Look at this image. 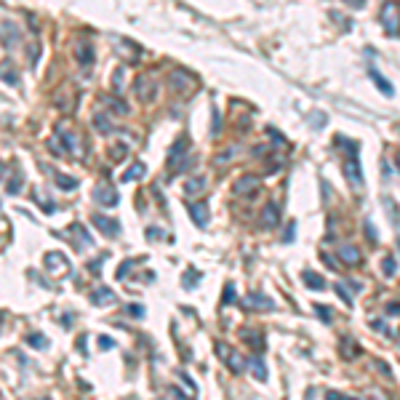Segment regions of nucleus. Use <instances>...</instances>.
<instances>
[{
    "label": "nucleus",
    "mask_w": 400,
    "mask_h": 400,
    "mask_svg": "<svg viewBox=\"0 0 400 400\" xmlns=\"http://www.w3.org/2000/svg\"><path fill=\"white\" fill-rule=\"evenodd\" d=\"M238 155V147H229L227 152H221V155H216V166H221V163H229L232 157Z\"/></svg>",
    "instance_id": "38"
},
{
    "label": "nucleus",
    "mask_w": 400,
    "mask_h": 400,
    "mask_svg": "<svg viewBox=\"0 0 400 400\" xmlns=\"http://www.w3.org/2000/svg\"><path fill=\"white\" fill-rule=\"evenodd\" d=\"M368 77H371L373 83H376V86H379V91H382L384 96H395V88H392V83L387 80V77H384V75H382V72H379L376 67H368Z\"/></svg>",
    "instance_id": "16"
},
{
    "label": "nucleus",
    "mask_w": 400,
    "mask_h": 400,
    "mask_svg": "<svg viewBox=\"0 0 400 400\" xmlns=\"http://www.w3.org/2000/svg\"><path fill=\"white\" fill-rule=\"evenodd\" d=\"M43 264H45V270H48L51 275H62V272H67L70 270V261L64 259V254H45V259H43Z\"/></svg>",
    "instance_id": "8"
},
{
    "label": "nucleus",
    "mask_w": 400,
    "mask_h": 400,
    "mask_svg": "<svg viewBox=\"0 0 400 400\" xmlns=\"http://www.w3.org/2000/svg\"><path fill=\"white\" fill-rule=\"evenodd\" d=\"M200 278H203V275H200L198 270H192V267H189V270L184 272V278H182V286H184L187 291H192V288L198 286V280H200Z\"/></svg>",
    "instance_id": "30"
},
{
    "label": "nucleus",
    "mask_w": 400,
    "mask_h": 400,
    "mask_svg": "<svg viewBox=\"0 0 400 400\" xmlns=\"http://www.w3.org/2000/svg\"><path fill=\"white\" fill-rule=\"evenodd\" d=\"M144 174H147V166H144V163H139V160H136L134 166H131V168H128L126 174H123V182H136V179H142Z\"/></svg>",
    "instance_id": "27"
},
{
    "label": "nucleus",
    "mask_w": 400,
    "mask_h": 400,
    "mask_svg": "<svg viewBox=\"0 0 400 400\" xmlns=\"http://www.w3.org/2000/svg\"><path fill=\"white\" fill-rule=\"evenodd\" d=\"M221 301H224V304H235V283H227V286H224Z\"/></svg>",
    "instance_id": "37"
},
{
    "label": "nucleus",
    "mask_w": 400,
    "mask_h": 400,
    "mask_svg": "<svg viewBox=\"0 0 400 400\" xmlns=\"http://www.w3.org/2000/svg\"><path fill=\"white\" fill-rule=\"evenodd\" d=\"M70 232L72 235H77V240L72 246H75V251H83V248H88V246H94V238L88 235V229L80 224V221H75V224L70 227Z\"/></svg>",
    "instance_id": "12"
},
{
    "label": "nucleus",
    "mask_w": 400,
    "mask_h": 400,
    "mask_svg": "<svg viewBox=\"0 0 400 400\" xmlns=\"http://www.w3.org/2000/svg\"><path fill=\"white\" fill-rule=\"evenodd\" d=\"M27 344L35 347V350H45V347H48V339H45L43 333H30V336H27Z\"/></svg>",
    "instance_id": "32"
},
{
    "label": "nucleus",
    "mask_w": 400,
    "mask_h": 400,
    "mask_svg": "<svg viewBox=\"0 0 400 400\" xmlns=\"http://www.w3.org/2000/svg\"><path fill=\"white\" fill-rule=\"evenodd\" d=\"M333 291H336L339 296H342V301H344L347 307H352V296H350V291H347V288H344L342 283H336V286H333Z\"/></svg>",
    "instance_id": "40"
},
{
    "label": "nucleus",
    "mask_w": 400,
    "mask_h": 400,
    "mask_svg": "<svg viewBox=\"0 0 400 400\" xmlns=\"http://www.w3.org/2000/svg\"><path fill=\"white\" fill-rule=\"evenodd\" d=\"M147 238H149V240H160L163 232H160L157 227H147Z\"/></svg>",
    "instance_id": "47"
},
{
    "label": "nucleus",
    "mask_w": 400,
    "mask_h": 400,
    "mask_svg": "<svg viewBox=\"0 0 400 400\" xmlns=\"http://www.w3.org/2000/svg\"><path fill=\"white\" fill-rule=\"evenodd\" d=\"M339 352H342L344 360H352V358L360 355V347L352 342V339H342V347H339Z\"/></svg>",
    "instance_id": "26"
},
{
    "label": "nucleus",
    "mask_w": 400,
    "mask_h": 400,
    "mask_svg": "<svg viewBox=\"0 0 400 400\" xmlns=\"http://www.w3.org/2000/svg\"><path fill=\"white\" fill-rule=\"evenodd\" d=\"M208 187L206 176H189V179L184 182V195H189V198H195V195H203V189Z\"/></svg>",
    "instance_id": "18"
},
{
    "label": "nucleus",
    "mask_w": 400,
    "mask_h": 400,
    "mask_svg": "<svg viewBox=\"0 0 400 400\" xmlns=\"http://www.w3.org/2000/svg\"><path fill=\"white\" fill-rule=\"evenodd\" d=\"M22 184H24V176H22V174H14L8 182H5V192H8V195H19Z\"/></svg>",
    "instance_id": "31"
},
{
    "label": "nucleus",
    "mask_w": 400,
    "mask_h": 400,
    "mask_svg": "<svg viewBox=\"0 0 400 400\" xmlns=\"http://www.w3.org/2000/svg\"><path fill=\"white\" fill-rule=\"evenodd\" d=\"M387 315H400V301H392V304H387Z\"/></svg>",
    "instance_id": "49"
},
{
    "label": "nucleus",
    "mask_w": 400,
    "mask_h": 400,
    "mask_svg": "<svg viewBox=\"0 0 400 400\" xmlns=\"http://www.w3.org/2000/svg\"><path fill=\"white\" fill-rule=\"evenodd\" d=\"M261 224H264L267 229H272V227L280 224V206L275 200H270L264 206V211H261Z\"/></svg>",
    "instance_id": "11"
},
{
    "label": "nucleus",
    "mask_w": 400,
    "mask_h": 400,
    "mask_svg": "<svg viewBox=\"0 0 400 400\" xmlns=\"http://www.w3.org/2000/svg\"><path fill=\"white\" fill-rule=\"evenodd\" d=\"M243 307H246V310H261V312H267V310H272L275 304H272L270 296H264V293L254 291V293H248V296H246Z\"/></svg>",
    "instance_id": "9"
},
{
    "label": "nucleus",
    "mask_w": 400,
    "mask_h": 400,
    "mask_svg": "<svg viewBox=\"0 0 400 400\" xmlns=\"http://www.w3.org/2000/svg\"><path fill=\"white\" fill-rule=\"evenodd\" d=\"M187 211H189V216H192V221L198 227L208 224V206L206 203H187Z\"/></svg>",
    "instance_id": "15"
},
{
    "label": "nucleus",
    "mask_w": 400,
    "mask_h": 400,
    "mask_svg": "<svg viewBox=\"0 0 400 400\" xmlns=\"http://www.w3.org/2000/svg\"><path fill=\"white\" fill-rule=\"evenodd\" d=\"M382 272L387 275V278H392V275L398 272V264H395V256H390V254H387V256L382 259Z\"/></svg>",
    "instance_id": "33"
},
{
    "label": "nucleus",
    "mask_w": 400,
    "mask_h": 400,
    "mask_svg": "<svg viewBox=\"0 0 400 400\" xmlns=\"http://www.w3.org/2000/svg\"><path fill=\"white\" fill-rule=\"evenodd\" d=\"M291 240H293V224L286 229V238H283V243H291Z\"/></svg>",
    "instance_id": "53"
},
{
    "label": "nucleus",
    "mask_w": 400,
    "mask_h": 400,
    "mask_svg": "<svg viewBox=\"0 0 400 400\" xmlns=\"http://www.w3.org/2000/svg\"><path fill=\"white\" fill-rule=\"evenodd\" d=\"M315 312L320 315V320H323V323H331V318H333V315H331V310H328V307L318 304V307H315Z\"/></svg>",
    "instance_id": "42"
},
{
    "label": "nucleus",
    "mask_w": 400,
    "mask_h": 400,
    "mask_svg": "<svg viewBox=\"0 0 400 400\" xmlns=\"http://www.w3.org/2000/svg\"><path fill=\"white\" fill-rule=\"evenodd\" d=\"M382 203H384L387 214H390L392 224H395V227H400V206H398V203H395V200L390 198V195H384V198H382Z\"/></svg>",
    "instance_id": "25"
},
{
    "label": "nucleus",
    "mask_w": 400,
    "mask_h": 400,
    "mask_svg": "<svg viewBox=\"0 0 400 400\" xmlns=\"http://www.w3.org/2000/svg\"><path fill=\"white\" fill-rule=\"evenodd\" d=\"M267 131H270V136H272V139H275V142H280V144H283V142H286V139H283V136H280V134H278V131H275V128H267Z\"/></svg>",
    "instance_id": "52"
},
{
    "label": "nucleus",
    "mask_w": 400,
    "mask_h": 400,
    "mask_svg": "<svg viewBox=\"0 0 400 400\" xmlns=\"http://www.w3.org/2000/svg\"><path fill=\"white\" fill-rule=\"evenodd\" d=\"M344 174H347V179H350L355 187H363V174H360V160H358V152L352 155V160H347V163H344Z\"/></svg>",
    "instance_id": "14"
},
{
    "label": "nucleus",
    "mask_w": 400,
    "mask_h": 400,
    "mask_svg": "<svg viewBox=\"0 0 400 400\" xmlns=\"http://www.w3.org/2000/svg\"><path fill=\"white\" fill-rule=\"evenodd\" d=\"M168 86H171L174 94H189V88H192V77H189V72L184 70H174L171 75H168Z\"/></svg>",
    "instance_id": "6"
},
{
    "label": "nucleus",
    "mask_w": 400,
    "mask_h": 400,
    "mask_svg": "<svg viewBox=\"0 0 400 400\" xmlns=\"http://www.w3.org/2000/svg\"><path fill=\"white\" fill-rule=\"evenodd\" d=\"M371 328H376L379 333H390V331L384 328V323H382V320H371Z\"/></svg>",
    "instance_id": "50"
},
{
    "label": "nucleus",
    "mask_w": 400,
    "mask_h": 400,
    "mask_svg": "<svg viewBox=\"0 0 400 400\" xmlns=\"http://www.w3.org/2000/svg\"><path fill=\"white\" fill-rule=\"evenodd\" d=\"M109 155H112V160H123V157H126V147H123V144L117 147V144H115V147H112V152H109Z\"/></svg>",
    "instance_id": "45"
},
{
    "label": "nucleus",
    "mask_w": 400,
    "mask_h": 400,
    "mask_svg": "<svg viewBox=\"0 0 400 400\" xmlns=\"http://www.w3.org/2000/svg\"><path fill=\"white\" fill-rule=\"evenodd\" d=\"M16 43H19V27L8 19H3V48H11Z\"/></svg>",
    "instance_id": "19"
},
{
    "label": "nucleus",
    "mask_w": 400,
    "mask_h": 400,
    "mask_svg": "<svg viewBox=\"0 0 400 400\" xmlns=\"http://www.w3.org/2000/svg\"><path fill=\"white\" fill-rule=\"evenodd\" d=\"M104 104H109V109L117 115H128V104L126 102H120V99H102Z\"/></svg>",
    "instance_id": "34"
},
{
    "label": "nucleus",
    "mask_w": 400,
    "mask_h": 400,
    "mask_svg": "<svg viewBox=\"0 0 400 400\" xmlns=\"http://www.w3.org/2000/svg\"><path fill=\"white\" fill-rule=\"evenodd\" d=\"M3 83L5 86H19V72L8 62H3Z\"/></svg>",
    "instance_id": "29"
},
{
    "label": "nucleus",
    "mask_w": 400,
    "mask_h": 400,
    "mask_svg": "<svg viewBox=\"0 0 400 400\" xmlns=\"http://www.w3.org/2000/svg\"><path fill=\"white\" fill-rule=\"evenodd\" d=\"M40 400H51V398H40Z\"/></svg>",
    "instance_id": "58"
},
{
    "label": "nucleus",
    "mask_w": 400,
    "mask_h": 400,
    "mask_svg": "<svg viewBox=\"0 0 400 400\" xmlns=\"http://www.w3.org/2000/svg\"><path fill=\"white\" fill-rule=\"evenodd\" d=\"M248 371L254 373V379H259V382H267V368H264V363H261L259 355H254L251 360H248Z\"/></svg>",
    "instance_id": "23"
},
{
    "label": "nucleus",
    "mask_w": 400,
    "mask_h": 400,
    "mask_svg": "<svg viewBox=\"0 0 400 400\" xmlns=\"http://www.w3.org/2000/svg\"><path fill=\"white\" fill-rule=\"evenodd\" d=\"M382 171H384V179H390V166H387V160L382 163Z\"/></svg>",
    "instance_id": "55"
},
{
    "label": "nucleus",
    "mask_w": 400,
    "mask_h": 400,
    "mask_svg": "<svg viewBox=\"0 0 400 400\" xmlns=\"http://www.w3.org/2000/svg\"><path fill=\"white\" fill-rule=\"evenodd\" d=\"M126 312H128V315H134V318H144V307H142V304H128V307H126Z\"/></svg>",
    "instance_id": "43"
},
{
    "label": "nucleus",
    "mask_w": 400,
    "mask_h": 400,
    "mask_svg": "<svg viewBox=\"0 0 400 400\" xmlns=\"http://www.w3.org/2000/svg\"><path fill=\"white\" fill-rule=\"evenodd\" d=\"M398 344H400V331H398Z\"/></svg>",
    "instance_id": "57"
},
{
    "label": "nucleus",
    "mask_w": 400,
    "mask_h": 400,
    "mask_svg": "<svg viewBox=\"0 0 400 400\" xmlns=\"http://www.w3.org/2000/svg\"><path fill=\"white\" fill-rule=\"evenodd\" d=\"M99 347H102V350H112L115 342H112L109 336H99Z\"/></svg>",
    "instance_id": "48"
},
{
    "label": "nucleus",
    "mask_w": 400,
    "mask_h": 400,
    "mask_svg": "<svg viewBox=\"0 0 400 400\" xmlns=\"http://www.w3.org/2000/svg\"><path fill=\"white\" fill-rule=\"evenodd\" d=\"M323 261H326V264H328V267H331V270H336V261H333L331 256H323Z\"/></svg>",
    "instance_id": "54"
},
{
    "label": "nucleus",
    "mask_w": 400,
    "mask_h": 400,
    "mask_svg": "<svg viewBox=\"0 0 400 400\" xmlns=\"http://www.w3.org/2000/svg\"><path fill=\"white\" fill-rule=\"evenodd\" d=\"M304 286L312 288V291H323V288H326V280L320 278L318 272H310V270H307V272H304Z\"/></svg>",
    "instance_id": "28"
},
{
    "label": "nucleus",
    "mask_w": 400,
    "mask_h": 400,
    "mask_svg": "<svg viewBox=\"0 0 400 400\" xmlns=\"http://www.w3.org/2000/svg\"><path fill=\"white\" fill-rule=\"evenodd\" d=\"M363 227H365V235H368V240H371V243H376V240H379V232H376V227L371 224V219H365Z\"/></svg>",
    "instance_id": "41"
},
{
    "label": "nucleus",
    "mask_w": 400,
    "mask_h": 400,
    "mask_svg": "<svg viewBox=\"0 0 400 400\" xmlns=\"http://www.w3.org/2000/svg\"><path fill=\"white\" fill-rule=\"evenodd\" d=\"M216 355H219V358H227V365H229V371H232V373H240L243 368H248V363H246V360L240 358L238 352H232L229 347L216 344Z\"/></svg>",
    "instance_id": "7"
},
{
    "label": "nucleus",
    "mask_w": 400,
    "mask_h": 400,
    "mask_svg": "<svg viewBox=\"0 0 400 400\" xmlns=\"http://www.w3.org/2000/svg\"><path fill=\"white\" fill-rule=\"evenodd\" d=\"M339 259H342L344 264H358V261H360V251H358L355 246L347 243V246L339 248Z\"/></svg>",
    "instance_id": "22"
},
{
    "label": "nucleus",
    "mask_w": 400,
    "mask_h": 400,
    "mask_svg": "<svg viewBox=\"0 0 400 400\" xmlns=\"http://www.w3.org/2000/svg\"><path fill=\"white\" fill-rule=\"evenodd\" d=\"M240 339H243V342H248V347H251L256 355H259L261 350H264V339H261V333L254 331V328H243V331H240Z\"/></svg>",
    "instance_id": "17"
},
{
    "label": "nucleus",
    "mask_w": 400,
    "mask_h": 400,
    "mask_svg": "<svg viewBox=\"0 0 400 400\" xmlns=\"http://www.w3.org/2000/svg\"><path fill=\"white\" fill-rule=\"evenodd\" d=\"M104 259H107V254H102V256H99V259H96V261H91V264H88V270H91V272H96V275H99V272H102V264H104Z\"/></svg>",
    "instance_id": "44"
},
{
    "label": "nucleus",
    "mask_w": 400,
    "mask_h": 400,
    "mask_svg": "<svg viewBox=\"0 0 400 400\" xmlns=\"http://www.w3.org/2000/svg\"><path fill=\"white\" fill-rule=\"evenodd\" d=\"M112 91H115V94H120V91H123V67H117L115 75H112Z\"/></svg>",
    "instance_id": "39"
},
{
    "label": "nucleus",
    "mask_w": 400,
    "mask_h": 400,
    "mask_svg": "<svg viewBox=\"0 0 400 400\" xmlns=\"http://www.w3.org/2000/svg\"><path fill=\"white\" fill-rule=\"evenodd\" d=\"M91 221H94V227L99 229L104 238H117V235H120V221L112 219V216L94 214V216H91Z\"/></svg>",
    "instance_id": "4"
},
{
    "label": "nucleus",
    "mask_w": 400,
    "mask_h": 400,
    "mask_svg": "<svg viewBox=\"0 0 400 400\" xmlns=\"http://www.w3.org/2000/svg\"><path fill=\"white\" fill-rule=\"evenodd\" d=\"M326 400H355V398H347V395H342V392H326Z\"/></svg>",
    "instance_id": "46"
},
{
    "label": "nucleus",
    "mask_w": 400,
    "mask_h": 400,
    "mask_svg": "<svg viewBox=\"0 0 400 400\" xmlns=\"http://www.w3.org/2000/svg\"><path fill=\"white\" fill-rule=\"evenodd\" d=\"M398 171H400V152H398Z\"/></svg>",
    "instance_id": "56"
},
{
    "label": "nucleus",
    "mask_w": 400,
    "mask_h": 400,
    "mask_svg": "<svg viewBox=\"0 0 400 400\" xmlns=\"http://www.w3.org/2000/svg\"><path fill=\"white\" fill-rule=\"evenodd\" d=\"M136 264V259H126V261H123V264L120 267H117V280H126V275H128V270H131V267H134Z\"/></svg>",
    "instance_id": "36"
},
{
    "label": "nucleus",
    "mask_w": 400,
    "mask_h": 400,
    "mask_svg": "<svg viewBox=\"0 0 400 400\" xmlns=\"http://www.w3.org/2000/svg\"><path fill=\"white\" fill-rule=\"evenodd\" d=\"M379 22L387 35H398L400 32V5L398 3H384L379 11Z\"/></svg>",
    "instance_id": "1"
},
{
    "label": "nucleus",
    "mask_w": 400,
    "mask_h": 400,
    "mask_svg": "<svg viewBox=\"0 0 400 400\" xmlns=\"http://www.w3.org/2000/svg\"><path fill=\"white\" fill-rule=\"evenodd\" d=\"M91 301H94V304H99V307L112 304V301H115V291H112V288H107V286H99L94 293H91Z\"/></svg>",
    "instance_id": "20"
},
{
    "label": "nucleus",
    "mask_w": 400,
    "mask_h": 400,
    "mask_svg": "<svg viewBox=\"0 0 400 400\" xmlns=\"http://www.w3.org/2000/svg\"><path fill=\"white\" fill-rule=\"evenodd\" d=\"M75 59H77V64L80 67H91L94 64V59H96V54H94V45L91 43H75Z\"/></svg>",
    "instance_id": "10"
},
{
    "label": "nucleus",
    "mask_w": 400,
    "mask_h": 400,
    "mask_svg": "<svg viewBox=\"0 0 400 400\" xmlns=\"http://www.w3.org/2000/svg\"><path fill=\"white\" fill-rule=\"evenodd\" d=\"M184 149H187V136H182V139H176V144L171 147V155H168V168H174L176 160H179L182 155H187Z\"/></svg>",
    "instance_id": "21"
},
{
    "label": "nucleus",
    "mask_w": 400,
    "mask_h": 400,
    "mask_svg": "<svg viewBox=\"0 0 400 400\" xmlns=\"http://www.w3.org/2000/svg\"><path fill=\"white\" fill-rule=\"evenodd\" d=\"M54 182H56V184L62 187V189H75V187H77V182L72 179V176H64V174H54Z\"/></svg>",
    "instance_id": "35"
},
{
    "label": "nucleus",
    "mask_w": 400,
    "mask_h": 400,
    "mask_svg": "<svg viewBox=\"0 0 400 400\" xmlns=\"http://www.w3.org/2000/svg\"><path fill=\"white\" fill-rule=\"evenodd\" d=\"M398 246H400V238H398Z\"/></svg>",
    "instance_id": "59"
},
{
    "label": "nucleus",
    "mask_w": 400,
    "mask_h": 400,
    "mask_svg": "<svg viewBox=\"0 0 400 400\" xmlns=\"http://www.w3.org/2000/svg\"><path fill=\"white\" fill-rule=\"evenodd\" d=\"M134 94H136V99L139 102H152L155 96H157V83H155V77L152 75H139L134 80Z\"/></svg>",
    "instance_id": "2"
},
{
    "label": "nucleus",
    "mask_w": 400,
    "mask_h": 400,
    "mask_svg": "<svg viewBox=\"0 0 400 400\" xmlns=\"http://www.w3.org/2000/svg\"><path fill=\"white\" fill-rule=\"evenodd\" d=\"M259 187H261V179L259 176H254V174H246V176H240L238 182L232 184V195H240V198H254V195H259Z\"/></svg>",
    "instance_id": "3"
},
{
    "label": "nucleus",
    "mask_w": 400,
    "mask_h": 400,
    "mask_svg": "<svg viewBox=\"0 0 400 400\" xmlns=\"http://www.w3.org/2000/svg\"><path fill=\"white\" fill-rule=\"evenodd\" d=\"M94 200L99 203V206H104V208H112V206H117L120 195H117V189L112 184H96L94 187Z\"/></svg>",
    "instance_id": "5"
},
{
    "label": "nucleus",
    "mask_w": 400,
    "mask_h": 400,
    "mask_svg": "<svg viewBox=\"0 0 400 400\" xmlns=\"http://www.w3.org/2000/svg\"><path fill=\"white\" fill-rule=\"evenodd\" d=\"M376 368L382 371L384 376H392V373H390V368H387V363H382V360H376Z\"/></svg>",
    "instance_id": "51"
},
{
    "label": "nucleus",
    "mask_w": 400,
    "mask_h": 400,
    "mask_svg": "<svg viewBox=\"0 0 400 400\" xmlns=\"http://www.w3.org/2000/svg\"><path fill=\"white\" fill-rule=\"evenodd\" d=\"M94 128L99 131V134H104V136L112 134V120L107 117V112H96L94 115Z\"/></svg>",
    "instance_id": "24"
},
{
    "label": "nucleus",
    "mask_w": 400,
    "mask_h": 400,
    "mask_svg": "<svg viewBox=\"0 0 400 400\" xmlns=\"http://www.w3.org/2000/svg\"><path fill=\"white\" fill-rule=\"evenodd\" d=\"M54 136H56L59 142H62V147L67 149V152H77V149H80V139H77L72 131H67V128H56Z\"/></svg>",
    "instance_id": "13"
}]
</instances>
